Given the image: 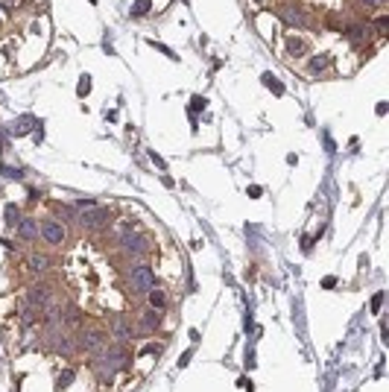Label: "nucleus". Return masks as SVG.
<instances>
[{
    "label": "nucleus",
    "instance_id": "nucleus-18",
    "mask_svg": "<svg viewBox=\"0 0 389 392\" xmlns=\"http://www.w3.org/2000/svg\"><path fill=\"white\" fill-rule=\"evenodd\" d=\"M149 6H153V0H135V3H132V18L146 15V12H149Z\"/></svg>",
    "mask_w": 389,
    "mask_h": 392
},
{
    "label": "nucleus",
    "instance_id": "nucleus-28",
    "mask_svg": "<svg viewBox=\"0 0 389 392\" xmlns=\"http://www.w3.org/2000/svg\"><path fill=\"white\" fill-rule=\"evenodd\" d=\"M366 3H375V6H377V3H386V0H366Z\"/></svg>",
    "mask_w": 389,
    "mask_h": 392
},
{
    "label": "nucleus",
    "instance_id": "nucleus-9",
    "mask_svg": "<svg viewBox=\"0 0 389 392\" xmlns=\"http://www.w3.org/2000/svg\"><path fill=\"white\" fill-rule=\"evenodd\" d=\"M50 345H53V351H56V354H62V357H73V354H76V337H71V334H62V337H56Z\"/></svg>",
    "mask_w": 389,
    "mask_h": 392
},
{
    "label": "nucleus",
    "instance_id": "nucleus-24",
    "mask_svg": "<svg viewBox=\"0 0 389 392\" xmlns=\"http://www.w3.org/2000/svg\"><path fill=\"white\" fill-rule=\"evenodd\" d=\"M149 44H153V47L158 50V53H164L167 59H176V53H173V50L167 47V44H158V41H149Z\"/></svg>",
    "mask_w": 389,
    "mask_h": 392
},
{
    "label": "nucleus",
    "instance_id": "nucleus-4",
    "mask_svg": "<svg viewBox=\"0 0 389 392\" xmlns=\"http://www.w3.org/2000/svg\"><path fill=\"white\" fill-rule=\"evenodd\" d=\"M108 337H114V343H132V340H138V325H132L129 319H123V316H111L108 322Z\"/></svg>",
    "mask_w": 389,
    "mask_h": 392
},
{
    "label": "nucleus",
    "instance_id": "nucleus-7",
    "mask_svg": "<svg viewBox=\"0 0 389 392\" xmlns=\"http://www.w3.org/2000/svg\"><path fill=\"white\" fill-rule=\"evenodd\" d=\"M38 231H41V237L47 240V243H53V246H62V243H65V228H62L56 220H44V223L38 226Z\"/></svg>",
    "mask_w": 389,
    "mask_h": 392
},
{
    "label": "nucleus",
    "instance_id": "nucleus-2",
    "mask_svg": "<svg viewBox=\"0 0 389 392\" xmlns=\"http://www.w3.org/2000/svg\"><path fill=\"white\" fill-rule=\"evenodd\" d=\"M108 345V331L106 328H91V331H82L76 337V351H85V354H100Z\"/></svg>",
    "mask_w": 389,
    "mask_h": 392
},
{
    "label": "nucleus",
    "instance_id": "nucleus-6",
    "mask_svg": "<svg viewBox=\"0 0 389 392\" xmlns=\"http://www.w3.org/2000/svg\"><path fill=\"white\" fill-rule=\"evenodd\" d=\"M50 298H53V290H50L47 284H33L29 290H26V305H33V308H44Z\"/></svg>",
    "mask_w": 389,
    "mask_h": 392
},
{
    "label": "nucleus",
    "instance_id": "nucleus-5",
    "mask_svg": "<svg viewBox=\"0 0 389 392\" xmlns=\"http://www.w3.org/2000/svg\"><path fill=\"white\" fill-rule=\"evenodd\" d=\"M108 223V211L106 208H88L82 217H79V226L85 228V231H97V228H103Z\"/></svg>",
    "mask_w": 389,
    "mask_h": 392
},
{
    "label": "nucleus",
    "instance_id": "nucleus-26",
    "mask_svg": "<svg viewBox=\"0 0 389 392\" xmlns=\"http://www.w3.org/2000/svg\"><path fill=\"white\" fill-rule=\"evenodd\" d=\"M290 53H305V41H298V38H290Z\"/></svg>",
    "mask_w": 389,
    "mask_h": 392
},
{
    "label": "nucleus",
    "instance_id": "nucleus-30",
    "mask_svg": "<svg viewBox=\"0 0 389 392\" xmlns=\"http://www.w3.org/2000/svg\"><path fill=\"white\" fill-rule=\"evenodd\" d=\"M0 9H3V6H0Z\"/></svg>",
    "mask_w": 389,
    "mask_h": 392
},
{
    "label": "nucleus",
    "instance_id": "nucleus-10",
    "mask_svg": "<svg viewBox=\"0 0 389 392\" xmlns=\"http://www.w3.org/2000/svg\"><path fill=\"white\" fill-rule=\"evenodd\" d=\"M15 231L24 240H38V220L36 217H21L18 226H15Z\"/></svg>",
    "mask_w": 389,
    "mask_h": 392
},
{
    "label": "nucleus",
    "instance_id": "nucleus-27",
    "mask_svg": "<svg viewBox=\"0 0 389 392\" xmlns=\"http://www.w3.org/2000/svg\"><path fill=\"white\" fill-rule=\"evenodd\" d=\"M71 378H73V372H65V375L59 378V389H65V386L71 383Z\"/></svg>",
    "mask_w": 389,
    "mask_h": 392
},
{
    "label": "nucleus",
    "instance_id": "nucleus-21",
    "mask_svg": "<svg viewBox=\"0 0 389 392\" xmlns=\"http://www.w3.org/2000/svg\"><path fill=\"white\" fill-rule=\"evenodd\" d=\"M18 220H21V211H18L15 205H6V226L15 228V226H18Z\"/></svg>",
    "mask_w": 389,
    "mask_h": 392
},
{
    "label": "nucleus",
    "instance_id": "nucleus-20",
    "mask_svg": "<svg viewBox=\"0 0 389 392\" xmlns=\"http://www.w3.org/2000/svg\"><path fill=\"white\" fill-rule=\"evenodd\" d=\"M0 173H3V178H15V182H21V178H24V173H21L18 167H12V164H3V167H0Z\"/></svg>",
    "mask_w": 389,
    "mask_h": 392
},
{
    "label": "nucleus",
    "instance_id": "nucleus-3",
    "mask_svg": "<svg viewBox=\"0 0 389 392\" xmlns=\"http://www.w3.org/2000/svg\"><path fill=\"white\" fill-rule=\"evenodd\" d=\"M120 249L126 252L129 258H143L146 252H149V237H143V234H135V231H123L120 234Z\"/></svg>",
    "mask_w": 389,
    "mask_h": 392
},
{
    "label": "nucleus",
    "instance_id": "nucleus-16",
    "mask_svg": "<svg viewBox=\"0 0 389 392\" xmlns=\"http://www.w3.org/2000/svg\"><path fill=\"white\" fill-rule=\"evenodd\" d=\"M328 65H331V56H328V53H319L316 59L310 62V71H313V73H322Z\"/></svg>",
    "mask_w": 389,
    "mask_h": 392
},
{
    "label": "nucleus",
    "instance_id": "nucleus-15",
    "mask_svg": "<svg viewBox=\"0 0 389 392\" xmlns=\"http://www.w3.org/2000/svg\"><path fill=\"white\" fill-rule=\"evenodd\" d=\"M38 313H41L38 308H33V305H24V308H21V322H24V325H36Z\"/></svg>",
    "mask_w": 389,
    "mask_h": 392
},
{
    "label": "nucleus",
    "instance_id": "nucleus-12",
    "mask_svg": "<svg viewBox=\"0 0 389 392\" xmlns=\"http://www.w3.org/2000/svg\"><path fill=\"white\" fill-rule=\"evenodd\" d=\"M33 123H36V120L33 117H18V120H12V123H9V135H15V138H21V135H26V132H33Z\"/></svg>",
    "mask_w": 389,
    "mask_h": 392
},
{
    "label": "nucleus",
    "instance_id": "nucleus-22",
    "mask_svg": "<svg viewBox=\"0 0 389 392\" xmlns=\"http://www.w3.org/2000/svg\"><path fill=\"white\" fill-rule=\"evenodd\" d=\"M205 103H208V100H205V97H190V114H196V111H199V108H205Z\"/></svg>",
    "mask_w": 389,
    "mask_h": 392
},
{
    "label": "nucleus",
    "instance_id": "nucleus-13",
    "mask_svg": "<svg viewBox=\"0 0 389 392\" xmlns=\"http://www.w3.org/2000/svg\"><path fill=\"white\" fill-rule=\"evenodd\" d=\"M85 319V313L76 305H71V308H65V328H79Z\"/></svg>",
    "mask_w": 389,
    "mask_h": 392
},
{
    "label": "nucleus",
    "instance_id": "nucleus-14",
    "mask_svg": "<svg viewBox=\"0 0 389 392\" xmlns=\"http://www.w3.org/2000/svg\"><path fill=\"white\" fill-rule=\"evenodd\" d=\"M281 18H284V21H287L290 26H305V24H307V18L298 12V9H281Z\"/></svg>",
    "mask_w": 389,
    "mask_h": 392
},
{
    "label": "nucleus",
    "instance_id": "nucleus-25",
    "mask_svg": "<svg viewBox=\"0 0 389 392\" xmlns=\"http://www.w3.org/2000/svg\"><path fill=\"white\" fill-rule=\"evenodd\" d=\"M348 38H351L354 44H360V41H363V29H360V26H351V29H348Z\"/></svg>",
    "mask_w": 389,
    "mask_h": 392
},
{
    "label": "nucleus",
    "instance_id": "nucleus-23",
    "mask_svg": "<svg viewBox=\"0 0 389 392\" xmlns=\"http://www.w3.org/2000/svg\"><path fill=\"white\" fill-rule=\"evenodd\" d=\"M88 91H91V76H82V79H79V85H76V94L85 97Z\"/></svg>",
    "mask_w": 389,
    "mask_h": 392
},
{
    "label": "nucleus",
    "instance_id": "nucleus-8",
    "mask_svg": "<svg viewBox=\"0 0 389 392\" xmlns=\"http://www.w3.org/2000/svg\"><path fill=\"white\" fill-rule=\"evenodd\" d=\"M158 325H161V310L149 308L138 313V334H153Z\"/></svg>",
    "mask_w": 389,
    "mask_h": 392
},
{
    "label": "nucleus",
    "instance_id": "nucleus-19",
    "mask_svg": "<svg viewBox=\"0 0 389 392\" xmlns=\"http://www.w3.org/2000/svg\"><path fill=\"white\" fill-rule=\"evenodd\" d=\"M263 85H266V88H272L275 94H284V85L278 82V76H275V73H263Z\"/></svg>",
    "mask_w": 389,
    "mask_h": 392
},
{
    "label": "nucleus",
    "instance_id": "nucleus-29",
    "mask_svg": "<svg viewBox=\"0 0 389 392\" xmlns=\"http://www.w3.org/2000/svg\"><path fill=\"white\" fill-rule=\"evenodd\" d=\"M91 3H97V0H91Z\"/></svg>",
    "mask_w": 389,
    "mask_h": 392
},
{
    "label": "nucleus",
    "instance_id": "nucleus-17",
    "mask_svg": "<svg viewBox=\"0 0 389 392\" xmlns=\"http://www.w3.org/2000/svg\"><path fill=\"white\" fill-rule=\"evenodd\" d=\"M146 296H149V305H153L155 310H164V305H167V296H164V293H161V290H149Z\"/></svg>",
    "mask_w": 389,
    "mask_h": 392
},
{
    "label": "nucleus",
    "instance_id": "nucleus-1",
    "mask_svg": "<svg viewBox=\"0 0 389 392\" xmlns=\"http://www.w3.org/2000/svg\"><path fill=\"white\" fill-rule=\"evenodd\" d=\"M129 290L135 296H146L149 290H155V273L149 263H135L129 269Z\"/></svg>",
    "mask_w": 389,
    "mask_h": 392
},
{
    "label": "nucleus",
    "instance_id": "nucleus-11",
    "mask_svg": "<svg viewBox=\"0 0 389 392\" xmlns=\"http://www.w3.org/2000/svg\"><path fill=\"white\" fill-rule=\"evenodd\" d=\"M26 269H29L33 275H44L50 269V258L36 252V255H29V258H26Z\"/></svg>",
    "mask_w": 389,
    "mask_h": 392
}]
</instances>
